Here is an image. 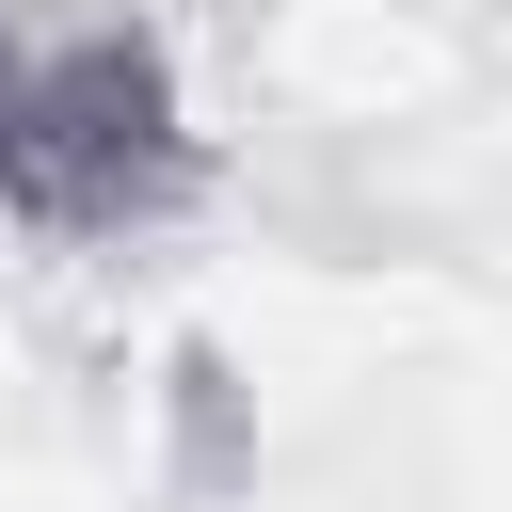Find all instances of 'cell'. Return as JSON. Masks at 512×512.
Returning <instances> with one entry per match:
<instances>
[{
  "instance_id": "obj_1",
  "label": "cell",
  "mask_w": 512,
  "mask_h": 512,
  "mask_svg": "<svg viewBox=\"0 0 512 512\" xmlns=\"http://www.w3.org/2000/svg\"><path fill=\"white\" fill-rule=\"evenodd\" d=\"M176 192H192V96H176V64H160L128 16L32 32V80H16V160H0V224L112 256V240H144Z\"/></svg>"
}]
</instances>
